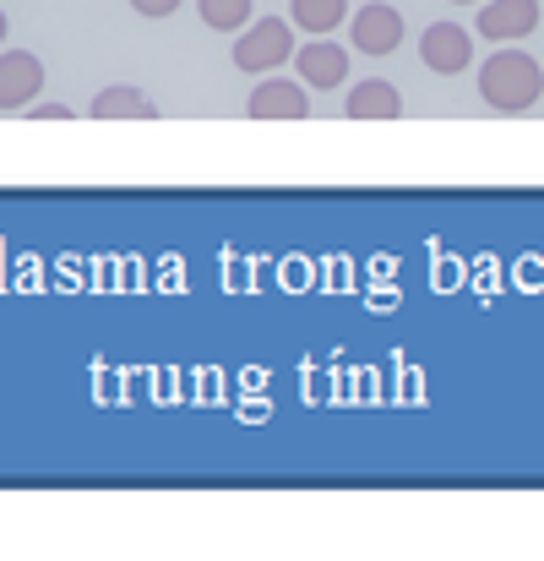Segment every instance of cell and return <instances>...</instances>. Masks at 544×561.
Returning <instances> with one entry per match:
<instances>
[{
    "label": "cell",
    "instance_id": "6da1fadb",
    "mask_svg": "<svg viewBox=\"0 0 544 561\" xmlns=\"http://www.w3.org/2000/svg\"><path fill=\"white\" fill-rule=\"evenodd\" d=\"M479 99L501 115H523L544 104V66L529 60L523 49H496L485 66H479Z\"/></svg>",
    "mask_w": 544,
    "mask_h": 561
},
{
    "label": "cell",
    "instance_id": "7a4b0ae2",
    "mask_svg": "<svg viewBox=\"0 0 544 561\" xmlns=\"http://www.w3.org/2000/svg\"><path fill=\"white\" fill-rule=\"evenodd\" d=\"M294 60V27L289 22H278V16H262L256 27H245L240 38H234V66L240 71H278V66H289Z\"/></svg>",
    "mask_w": 544,
    "mask_h": 561
},
{
    "label": "cell",
    "instance_id": "3957f363",
    "mask_svg": "<svg viewBox=\"0 0 544 561\" xmlns=\"http://www.w3.org/2000/svg\"><path fill=\"white\" fill-rule=\"evenodd\" d=\"M419 60H425L436 77H458V71H468V60H474V33H468L463 22H430L425 38H419Z\"/></svg>",
    "mask_w": 544,
    "mask_h": 561
},
{
    "label": "cell",
    "instance_id": "277c9868",
    "mask_svg": "<svg viewBox=\"0 0 544 561\" xmlns=\"http://www.w3.org/2000/svg\"><path fill=\"white\" fill-rule=\"evenodd\" d=\"M44 88V66L27 49H0V110H33Z\"/></svg>",
    "mask_w": 544,
    "mask_h": 561
},
{
    "label": "cell",
    "instance_id": "5b68a950",
    "mask_svg": "<svg viewBox=\"0 0 544 561\" xmlns=\"http://www.w3.org/2000/svg\"><path fill=\"white\" fill-rule=\"evenodd\" d=\"M349 38H355V49H360V55H392V49L403 44V16H397L392 5L370 0V5H360V11H355Z\"/></svg>",
    "mask_w": 544,
    "mask_h": 561
},
{
    "label": "cell",
    "instance_id": "8992f818",
    "mask_svg": "<svg viewBox=\"0 0 544 561\" xmlns=\"http://www.w3.org/2000/svg\"><path fill=\"white\" fill-rule=\"evenodd\" d=\"M256 121H305L311 115V93H305V82H289V77H267L256 93H251V104H245Z\"/></svg>",
    "mask_w": 544,
    "mask_h": 561
},
{
    "label": "cell",
    "instance_id": "52a82bcc",
    "mask_svg": "<svg viewBox=\"0 0 544 561\" xmlns=\"http://www.w3.org/2000/svg\"><path fill=\"white\" fill-rule=\"evenodd\" d=\"M474 27H479V38H496V44L529 38L540 27V0H490Z\"/></svg>",
    "mask_w": 544,
    "mask_h": 561
},
{
    "label": "cell",
    "instance_id": "ba28073f",
    "mask_svg": "<svg viewBox=\"0 0 544 561\" xmlns=\"http://www.w3.org/2000/svg\"><path fill=\"white\" fill-rule=\"evenodd\" d=\"M294 71H300V82H305V88H316V93L344 88V77H349V49H338V44L316 38V44L294 49Z\"/></svg>",
    "mask_w": 544,
    "mask_h": 561
},
{
    "label": "cell",
    "instance_id": "9c48e42d",
    "mask_svg": "<svg viewBox=\"0 0 544 561\" xmlns=\"http://www.w3.org/2000/svg\"><path fill=\"white\" fill-rule=\"evenodd\" d=\"M344 115H355V121H392V115H403V93H397L392 82L370 77V82H360V88L349 93Z\"/></svg>",
    "mask_w": 544,
    "mask_h": 561
},
{
    "label": "cell",
    "instance_id": "30bf717a",
    "mask_svg": "<svg viewBox=\"0 0 544 561\" xmlns=\"http://www.w3.org/2000/svg\"><path fill=\"white\" fill-rule=\"evenodd\" d=\"M93 115H99V121H153L159 110H153V99L137 93V88H104V93L93 99Z\"/></svg>",
    "mask_w": 544,
    "mask_h": 561
},
{
    "label": "cell",
    "instance_id": "8fae6325",
    "mask_svg": "<svg viewBox=\"0 0 544 561\" xmlns=\"http://www.w3.org/2000/svg\"><path fill=\"white\" fill-rule=\"evenodd\" d=\"M344 16H349V0H294V27L305 33H333L344 27Z\"/></svg>",
    "mask_w": 544,
    "mask_h": 561
},
{
    "label": "cell",
    "instance_id": "7c38bea8",
    "mask_svg": "<svg viewBox=\"0 0 544 561\" xmlns=\"http://www.w3.org/2000/svg\"><path fill=\"white\" fill-rule=\"evenodd\" d=\"M196 11H201V22L218 27V33H234V27L251 22V0H196Z\"/></svg>",
    "mask_w": 544,
    "mask_h": 561
},
{
    "label": "cell",
    "instance_id": "4fadbf2b",
    "mask_svg": "<svg viewBox=\"0 0 544 561\" xmlns=\"http://www.w3.org/2000/svg\"><path fill=\"white\" fill-rule=\"evenodd\" d=\"M131 11L159 22V16H175V11H181V0H131Z\"/></svg>",
    "mask_w": 544,
    "mask_h": 561
},
{
    "label": "cell",
    "instance_id": "5bb4252c",
    "mask_svg": "<svg viewBox=\"0 0 544 561\" xmlns=\"http://www.w3.org/2000/svg\"><path fill=\"white\" fill-rule=\"evenodd\" d=\"M33 115H38V121H71L66 104H33Z\"/></svg>",
    "mask_w": 544,
    "mask_h": 561
},
{
    "label": "cell",
    "instance_id": "9a60e30c",
    "mask_svg": "<svg viewBox=\"0 0 544 561\" xmlns=\"http://www.w3.org/2000/svg\"><path fill=\"white\" fill-rule=\"evenodd\" d=\"M5 27H11V22H5V11H0V38H5Z\"/></svg>",
    "mask_w": 544,
    "mask_h": 561
},
{
    "label": "cell",
    "instance_id": "2e32d148",
    "mask_svg": "<svg viewBox=\"0 0 544 561\" xmlns=\"http://www.w3.org/2000/svg\"><path fill=\"white\" fill-rule=\"evenodd\" d=\"M458 5H479V0H458Z\"/></svg>",
    "mask_w": 544,
    "mask_h": 561
}]
</instances>
